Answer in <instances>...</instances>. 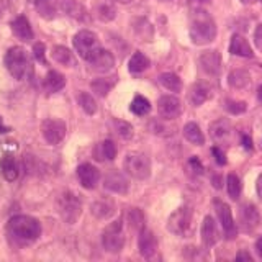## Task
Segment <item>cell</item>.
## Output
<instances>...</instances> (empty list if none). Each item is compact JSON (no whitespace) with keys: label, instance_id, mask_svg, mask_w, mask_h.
Returning <instances> with one entry per match:
<instances>
[{"label":"cell","instance_id":"1","mask_svg":"<svg viewBox=\"0 0 262 262\" xmlns=\"http://www.w3.org/2000/svg\"><path fill=\"white\" fill-rule=\"evenodd\" d=\"M7 234L16 246H25L35 243L41 236V225L36 218L28 215H16L8 220Z\"/></svg>","mask_w":262,"mask_h":262},{"label":"cell","instance_id":"2","mask_svg":"<svg viewBox=\"0 0 262 262\" xmlns=\"http://www.w3.org/2000/svg\"><path fill=\"white\" fill-rule=\"evenodd\" d=\"M215 38H216L215 20H213L207 12H203L199 8V10L193 13V18L190 21L192 43L196 46H205V45H210Z\"/></svg>","mask_w":262,"mask_h":262},{"label":"cell","instance_id":"3","mask_svg":"<svg viewBox=\"0 0 262 262\" xmlns=\"http://www.w3.org/2000/svg\"><path fill=\"white\" fill-rule=\"evenodd\" d=\"M56 208L59 216L68 225L77 223V220L82 215V202L80 199L72 192H62L56 200Z\"/></svg>","mask_w":262,"mask_h":262},{"label":"cell","instance_id":"4","mask_svg":"<svg viewBox=\"0 0 262 262\" xmlns=\"http://www.w3.org/2000/svg\"><path fill=\"white\" fill-rule=\"evenodd\" d=\"M5 66L8 72L12 74L13 79L21 80L27 77V74L30 72V59L28 54L23 48L13 46L5 53Z\"/></svg>","mask_w":262,"mask_h":262},{"label":"cell","instance_id":"5","mask_svg":"<svg viewBox=\"0 0 262 262\" xmlns=\"http://www.w3.org/2000/svg\"><path fill=\"white\" fill-rule=\"evenodd\" d=\"M123 167L128 176L136 180H146L151 176V159L143 152H129L123 161Z\"/></svg>","mask_w":262,"mask_h":262},{"label":"cell","instance_id":"6","mask_svg":"<svg viewBox=\"0 0 262 262\" xmlns=\"http://www.w3.org/2000/svg\"><path fill=\"white\" fill-rule=\"evenodd\" d=\"M192 210L187 207H180L170 213L167 220V229L179 237H185L192 229Z\"/></svg>","mask_w":262,"mask_h":262},{"label":"cell","instance_id":"7","mask_svg":"<svg viewBox=\"0 0 262 262\" xmlns=\"http://www.w3.org/2000/svg\"><path fill=\"white\" fill-rule=\"evenodd\" d=\"M72 43H74V49L77 51V54L85 61H89L90 56H92L97 49L100 48L98 36L90 30H80L79 33H76Z\"/></svg>","mask_w":262,"mask_h":262},{"label":"cell","instance_id":"8","mask_svg":"<svg viewBox=\"0 0 262 262\" xmlns=\"http://www.w3.org/2000/svg\"><path fill=\"white\" fill-rule=\"evenodd\" d=\"M102 244L106 252L118 254L125 246V236H123V221L117 220L105 228L102 234Z\"/></svg>","mask_w":262,"mask_h":262},{"label":"cell","instance_id":"9","mask_svg":"<svg viewBox=\"0 0 262 262\" xmlns=\"http://www.w3.org/2000/svg\"><path fill=\"white\" fill-rule=\"evenodd\" d=\"M66 123L62 120L57 118H48L41 123V133H43V138L48 144L56 146L59 144L62 139L66 138Z\"/></svg>","mask_w":262,"mask_h":262},{"label":"cell","instance_id":"10","mask_svg":"<svg viewBox=\"0 0 262 262\" xmlns=\"http://www.w3.org/2000/svg\"><path fill=\"white\" fill-rule=\"evenodd\" d=\"M213 205H215V210L218 213L220 223H221V226H223L225 237L226 239H234L236 234H237V226L234 223V218H233V213H231V208H229V205H226L221 200H215Z\"/></svg>","mask_w":262,"mask_h":262},{"label":"cell","instance_id":"11","mask_svg":"<svg viewBox=\"0 0 262 262\" xmlns=\"http://www.w3.org/2000/svg\"><path fill=\"white\" fill-rule=\"evenodd\" d=\"M158 113L162 120H176L182 115V102L176 95H162L158 100Z\"/></svg>","mask_w":262,"mask_h":262},{"label":"cell","instance_id":"12","mask_svg":"<svg viewBox=\"0 0 262 262\" xmlns=\"http://www.w3.org/2000/svg\"><path fill=\"white\" fill-rule=\"evenodd\" d=\"M239 223L246 233H252L260 225L259 210L252 203H246L239 208Z\"/></svg>","mask_w":262,"mask_h":262},{"label":"cell","instance_id":"13","mask_svg":"<svg viewBox=\"0 0 262 262\" xmlns=\"http://www.w3.org/2000/svg\"><path fill=\"white\" fill-rule=\"evenodd\" d=\"M77 177L82 187L87 188V190H92L100 182V170L92 164L84 162L77 167Z\"/></svg>","mask_w":262,"mask_h":262},{"label":"cell","instance_id":"14","mask_svg":"<svg viewBox=\"0 0 262 262\" xmlns=\"http://www.w3.org/2000/svg\"><path fill=\"white\" fill-rule=\"evenodd\" d=\"M103 187L113 193H126L129 188V184H128L126 176L123 174V172L110 170L103 179Z\"/></svg>","mask_w":262,"mask_h":262},{"label":"cell","instance_id":"15","mask_svg":"<svg viewBox=\"0 0 262 262\" xmlns=\"http://www.w3.org/2000/svg\"><path fill=\"white\" fill-rule=\"evenodd\" d=\"M138 249L144 259H152L156 256V252H158V239H156L152 231H149V229L139 231Z\"/></svg>","mask_w":262,"mask_h":262},{"label":"cell","instance_id":"16","mask_svg":"<svg viewBox=\"0 0 262 262\" xmlns=\"http://www.w3.org/2000/svg\"><path fill=\"white\" fill-rule=\"evenodd\" d=\"M87 62L92 66L95 71H98V72H106V71L113 69L115 57H113V54L108 51V49L98 48L97 51L92 56H90V59Z\"/></svg>","mask_w":262,"mask_h":262},{"label":"cell","instance_id":"17","mask_svg":"<svg viewBox=\"0 0 262 262\" xmlns=\"http://www.w3.org/2000/svg\"><path fill=\"white\" fill-rule=\"evenodd\" d=\"M200 66L202 69L208 74V76L216 77L220 71H221V54L215 49H210V51H205L200 56Z\"/></svg>","mask_w":262,"mask_h":262},{"label":"cell","instance_id":"18","mask_svg":"<svg viewBox=\"0 0 262 262\" xmlns=\"http://www.w3.org/2000/svg\"><path fill=\"white\" fill-rule=\"evenodd\" d=\"M233 133L231 123L228 120H216L210 125V136L213 138V141L216 143H226L229 141Z\"/></svg>","mask_w":262,"mask_h":262},{"label":"cell","instance_id":"19","mask_svg":"<svg viewBox=\"0 0 262 262\" xmlns=\"http://www.w3.org/2000/svg\"><path fill=\"white\" fill-rule=\"evenodd\" d=\"M12 31H13V35L25 41V43H28V41L33 39V28H31V25L28 21V18L25 15H20V16H16V18L12 21Z\"/></svg>","mask_w":262,"mask_h":262},{"label":"cell","instance_id":"20","mask_svg":"<svg viewBox=\"0 0 262 262\" xmlns=\"http://www.w3.org/2000/svg\"><path fill=\"white\" fill-rule=\"evenodd\" d=\"M218 228L211 216H205L202 223V241L207 248H211L218 243Z\"/></svg>","mask_w":262,"mask_h":262},{"label":"cell","instance_id":"21","mask_svg":"<svg viewBox=\"0 0 262 262\" xmlns=\"http://www.w3.org/2000/svg\"><path fill=\"white\" fill-rule=\"evenodd\" d=\"M211 97V89L210 85H207L205 82H196V84L192 85L190 94H188V100L193 106H200L202 103H205Z\"/></svg>","mask_w":262,"mask_h":262},{"label":"cell","instance_id":"22","mask_svg":"<svg viewBox=\"0 0 262 262\" xmlns=\"http://www.w3.org/2000/svg\"><path fill=\"white\" fill-rule=\"evenodd\" d=\"M90 211L97 220H108L115 215V203L108 199H100L92 203Z\"/></svg>","mask_w":262,"mask_h":262},{"label":"cell","instance_id":"23","mask_svg":"<svg viewBox=\"0 0 262 262\" xmlns=\"http://www.w3.org/2000/svg\"><path fill=\"white\" fill-rule=\"evenodd\" d=\"M229 53L234 54V56H239V57H252V48L248 43L243 35H233L231 38V43H229Z\"/></svg>","mask_w":262,"mask_h":262},{"label":"cell","instance_id":"24","mask_svg":"<svg viewBox=\"0 0 262 262\" xmlns=\"http://www.w3.org/2000/svg\"><path fill=\"white\" fill-rule=\"evenodd\" d=\"M117 154H118L117 144L112 139H105V141L98 143L94 149V156L97 161H113L117 158Z\"/></svg>","mask_w":262,"mask_h":262},{"label":"cell","instance_id":"25","mask_svg":"<svg viewBox=\"0 0 262 262\" xmlns=\"http://www.w3.org/2000/svg\"><path fill=\"white\" fill-rule=\"evenodd\" d=\"M94 13L100 21H112L117 18V8L110 0H98L94 5Z\"/></svg>","mask_w":262,"mask_h":262},{"label":"cell","instance_id":"26","mask_svg":"<svg viewBox=\"0 0 262 262\" xmlns=\"http://www.w3.org/2000/svg\"><path fill=\"white\" fill-rule=\"evenodd\" d=\"M66 85V77L62 76L61 72L57 71H49L45 77V82H43V87L48 94H56L59 92L61 89H64Z\"/></svg>","mask_w":262,"mask_h":262},{"label":"cell","instance_id":"27","mask_svg":"<svg viewBox=\"0 0 262 262\" xmlns=\"http://www.w3.org/2000/svg\"><path fill=\"white\" fill-rule=\"evenodd\" d=\"M228 84L233 89H246L251 84V74L246 69H234L229 72L228 76Z\"/></svg>","mask_w":262,"mask_h":262},{"label":"cell","instance_id":"28","mask_svg":"<svg viewBox=\"0 0 262 262\" xmlns=\"http://www.w3.org/2000/svg\"><path fill=\"white\" fill-rule=\"evenodd\" d=\"M51 56L57 64L66 66V68H72V66H76L74 54L71 53V49H68L66 46H54L53 51H51Z\"/></svg>","mask_w":262,"mask_h":262},{"label":"cell","instance_id":"29","mask_svg":"<svg viewBox=\"0 0 262 262\" xmlns=\"http://www.w3.org/2000/svg\"><path fill=\"white\" fill-rule=\"evenodd\" d=\"M184 138L187 139L188 143H192L195 146H202L205 144V136L202 133V129L200 126L196 125V123L190 121V123H187V125L184 126Z\"/></svg>","mask_w":262,"mask_h":262},{"label":"cell","instance_id":"30","mask_svg":"<svg viewBox=\"0 0 262 262\" xmlns=\"http://www.w3.org/2000/svg\"><path fill=\"white\" fill-rule=\"evenodd\" d=\"M159 84L164 87V89H167L169 92H180L184 87L182 84V80H180V77L177 76V74L174 72H164L159 76Z\"/></svg>","mask_w":262,"mask_h":262},{"label":"cell","instance_id":"31","mask_svg":"<svg viewBox=\"0 0 262 262\" xmlns=\"http://www.w3.org/2000/svg\"><path fill=\"white\" fill-rule=\"evenodd\" d=\"M149 66H151L149 57H147L146 54H143V53L136 51L133 56H131V59L128 62V69H129V72H133V74H141V72H144L147 68H149Z\"/></svg>","mask_w":262,"mask_h":262},{"label":"cell","instance_id":"32","mask_svg":"<svg viewBox=\"0 0 262 262\" xmlns=\"http://www.w3.org/2000/svg\"><path fill=\"white\" fill-rule=\"evenodd\" d=\"M59 5L62 8V12H66L69 16H74L77 20L85 18V10L77 0H59Z\"/></svg>","mask_w":262,"mask_h":262},{"label":"cell","instance_id":"33","mask_svg":"<svg viewBox=\"0 0 262 262\" xmlns=\"http://www.w3.org/2000/svg\"><path fill=\"white\" fill-rule=\"evenodd\" d=\"M2 174L8 182H13V180L18 179L20 169H18V164H16V161L12 158V156H5L2 159Z\"/></svg>","mask_w":262,"mask_h":262},{"label":"cell","instance_id":"34","mask_svg":"<svg viewBox=\"0 0 262 262\" xmlns=\"http://www.w3.org/2000/svg\"><path fill=\"white\" fill-rule=\"evenodd\" d=\"M113 85H115V79H112V77L95 79L92 84H90V87H92V90L98 97H106V95H108V92L112 90Z\"/></svg>","mask_w":262,"mask_h":262},{"label":"cell","instance_id":"35","mask_svg":"<svg viewBox=\"0 0 262 262\" xmlns=\"http://www.w3.org/2000/svg\"><path fill=\"white\" fill-rule=\"evenodd\" d=\"M129 110L135 115H138V117H144V115H147L151 112V102L143 95H136L129 105Z\"/></svg>","mask_w":262,"mask_h":262},{"label":"cell","instance_id":"36","mask_svg":"<svg viewBox=\"0 0 262 262\" xmlns=\"http://www.w3.org/2000/svg\"><path fill=\"white\" fill-rule=\"evenodd\" d=\"M126 218H128V225L133 231H143L144 229V213L139 208H131Z\"/></svg>","mask_w":262,"mask_h":262},{"label":"cell","instance_id":"37","mask_svg":"<svg viewBox=\"0 0 262 262\" xmlns=\"http://www.w3.org/2000/svg\"><path fill=\"white\" fill-rule=\"evenodd\" d=\"M226 190H228V195L231 196V200H237L241 195V190H243V185H241V180L236 174H229L226 177Z\"/></svg>","mask_w":262,"mask_h":262},{"label":"cell","instance_id":"38","mask_svg":"<svg viewBox=\"0 0 262 262\" xmlns=\"http://www.w3.org/2000/svg\"><path fill=\"white\" fill-rule=\"evenodd\" d=\"M77 102L80 105V108L84 110L87 115H95L97 113V102L89 92H80L77 95Z\"/></svg>","mask_w":262,"mask_h":262},{"label":"cell","instance_id":"39","mask_svg":"<svg viewBox=\"0 0 262 262\" xmlns=\"http://www.w3.org/2000/svg\"><path fill=\"white\" fill-rule=\"evenodd\" d=\"M112 128L121 139H131L133 138V126L125 120H113Z\"/></svg>","mask_w":262,"mask_h":262},{"label":"cell","instance_id":"40","mask_svg":"<svg viewBox=\"0 0 262 262\" xmlns=\"http://www.w3.org/2000/svg\"><path fill=\"white\" fill-rule=\"evenodd\" d=\"M135 31L138 36H141L143 41H151L152 35H154V30L149 23H147L146 18H138L135 21Z\"/></svg>","mask_w":262,"mask_h":262},{"label":"cell","instance_id":"41","mask_svg":"<svg viewBox=\"0 0 262 262\" xmlns=\"http://www.w3.org/2000/svg\"><path fill=\"white\" fill-rule=\"evenodd\" d=\"M35 5H36V10L39 12V15L43 16V18H48V20L54 18L56 7L53 4V0H35Z\"/></svg>","mask_w":262,"mask_h":262},{"label":"cell","instance_id":"42","mask_svg":"<svg viewBox=\"0 0 262 262\" xmlns=\"http://www.w3.org/2000/svg\"><path fill=\"white\" fill-rule=\"evenodd\" d=\"M225 108L231 115H243L246 110H248V103L243 100H226Z\"/></svg>","mask_w":262,"mask_h":262},{"label":"cell","instance_id":"43","mask_svg":"<svg viewBox=\"0 0 262 262\" xmlns=\"http://www.w3.org/2000/svg\"><path fill=\"white\" fill-rule=\"evenodd\" d=\"M33 56L41 64H46V48L43 43H35V46H33Z\"/></svg>","mask_w":262,"mask_h":262},{"label":"cell","instance_id":"44","mask_svg":"<svg viewBox=\"0 0 262 262\" xmlns=\"http://www.w3.org/2000/svg\"><path fill=\"white\" fill-rule=\"evenodd\" d=\"M211 154H213V158H215V161L220 164V166H225V164H226V154L221 151V147H218V146L211 147Z\"/></svg>","mask_w":262,"mask_h":262},{"label":"cell","instance_id":"45","mask_svg":"<svg viewBox=\"0 0 262 262\" xmlns=\"http://www.w3.org/2000/svg\"><path fill=\"white\" fill-rule=\"evenodd\" d=\"M254 43H256L257 49L262 53V23L257 25L256 31H254Z\"/></svg>","mask_w":262,"mask_h":262},{"label":"cell","instance_id":"46","mask_svg":"<svg viewBox=\"0 0 262 262\" xmlns=\"http://www.w3.org/2000/svg\"><path fill=\"white\" fill-rule=\"evenodd\" d=\"M190 167L196 172V174H202V172H203V166L200 164L199 158H195V156L190 159Z\"/></svg>","mask_w":262,"mask_h":262},{"label":"cell","instance_id":"47","mask_svg":"<svg viewBox=\"0 0 262 262\" xmlns=\"http://www.w3.org/2000/svg\"><path fill=\"white\" fill-rule=\"evenodd\" d=\"M236 260L237 262H243V260H248V262H251L252 260V256L248 252V251H239L236 254Z\"/></svg>","mask_w":262,"mask_h":262},{"label":"cell","instance_id":"48","mask_svg":"<svg viewBox=\"0 0 262 262\" xmlns=\"http://www.w3.org/2000/svg\"><path fill=\"white\" fill-rule=\"evenodd\" d=\"M210 0H188V5L190 7H193V8H200V7H203L205 4H208Z\"/></svg>","mask_w":262,"mask_h":262},{"label":"cell","instance_id":"49","mask_svg":"<svg viewBox=\"0 0 262 262\" xmlns=\"http://www.w3.org/2000/svg\"><path fill=\"white\" fill-rule=\"evenodd\" d=\"M211 182H213V187H215V188L223 187V180H221V176H215V177L211 179Z\"/></svg>","mask_w":262,"mask_h":262},{"label":"cell","instance_id":"50","mask_svg":"<svg viewBox=\"0 0 262 262\" xmlns=\"http://www.w3.org/2000/svg\"><path fill=\"white\" fill-rule=\"evenodd\" d=\"M256 190H257V195H259V199L262 200V174L257 177V182H256Z\"/></svg>","mask_w":262,"mask_h":262},{"label":"cell","instance_id":"51","mask_svg":"<svg viewBox=\"0 0 262 262\" xmlns=\"http://www.w3.org/2000/svg\"><path fill=\"white\" fill-rule=\"evenodd\" d=\"M243 144H244V147H248V149H252V141H251V138L248 135L243 136Z\"/></svg>","mask_w":262,"mask_h":262},{"label":"cell","instance_id":"52","mask_svg":"<svg viewBox=\"0 0 262 262\" xmlns=\"http://www.w3.org/2000/svg\"><path fill=\"white\" fill-rule=\"evenodd\" d=\"M256 251H257V254H259V257H262V236L256 241Z\"/></svg>","mask_w":262,"mask_h":262},{"label":"cell","instance_id":"53","mask_svg":"<svg viewBox=\"0 0 262 262\" xmlns=\"http://www.w3.org/2000/svg\"><path fill=\"white\" fill-rule=\"evenodd\" d=\"M0 133H8V128L4 125V121H2V118H0Z\"/></svg>","mask_w":262,"mask_h":262},{"label":"cell","instance_id":"54","mask_svg":"<svg viewBox=\"0 0 262 262\" xmlns=\"http://www.w3.org/2000/svg\"><path fill=\"white\" fill-rule=\"evenodd\" d=\"M257 98H259V102H262V84H260V87L257 89Z\"/></svg>","mask_w":262,"mask_h":262},{"label":"cell","instance_id":"55","mask_svg":"<svg viewBox=\"0 0 262 262\" xmlns=\"http://www.w3.org/2000/svg\"><path fill=\"white\" fill-rule=\"evenodd\" d=\"M113 2H118V4H131L133 0H113Z\"/></svg>","mask_w":262,"mask_h":262},{"label":"cell","instance_id":"56","mask_svg":"<svg viewBox=\"0 0 262 262\" xmlns=\"http://www.w3.org/2000/svg\"><path fill=\"white\" fill-rule=\"evenodd\" d=\"M243 4H251V2H254V0H241Z\"/></svg>","mask_w":262,"mask_h":262},{"label":"cell","instance_id":"57","mask_svg":"<svg viewBox=\"0 0 262 262\" xmlns=\"http://www.w3.org/2000/svg\"><path fill=\"white\" fill-rule=\"evenodd\" d=\"M166 2H170V0H166Z\"/></svg>","mask_w":262,"mask_h":262},{"label":"cell","instance_id":"58","mask_svg":"<svg viewBox=\"0 0 262 262\" xmlns=\"http://www.w3.org/2000/svg\"><path fill=\"white\" fill-rule=\"evenodd\" d=\"M259 2H262V0H259Z\"/></svg>","mask_w":262,"mask_h":262}]
</instances>
